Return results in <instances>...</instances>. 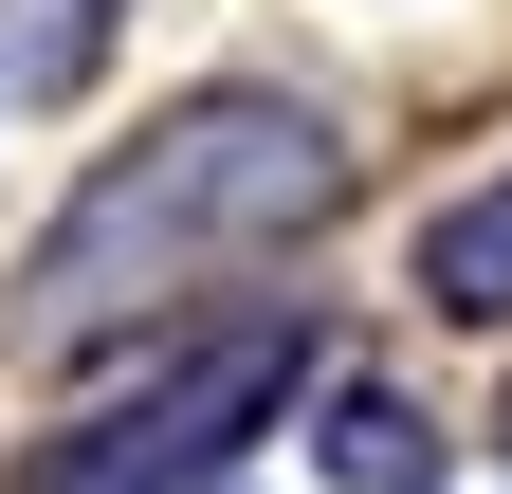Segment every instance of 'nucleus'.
<instances>
[{"label":"nucleus","mask_w":512,"mask_h":494,"mask_svg":"<svg viewBox=\"0 0 512 494\" xmlns=\"http://www.w3.org/2000/svg\"><path fill=\"white\" fill-rule=\"evenodd\" d=\"M330 476H348V494H403V476H421V421L384 403V385H348V403H330Z\"/></svg>","instance_id":"5"},{"label":"nucleus","mask_w":512,"mask_h":494,"mask_svg":"<svg viewBox=\"0 0 512 494\" xmlns=\"http://www.w3.org/2000/svg\"><path fill=\"white\" fill-rule=\"evenodd\" d=\"M110 55V0H0V92H74Z\"/></svg>","instance_id":"4"},{"label":"nucleus","mask_w":512,"mask_h":494,"mask_svg":"<svg viewBox=\"0 0 512 494\" xmlns=\"http://www.w3.org/2000/svg\"><path fill=\"white\" fill-rule=\"evenodd\" d=\"M421 293H439V312H512V165L476 183V202L421 220Z\"/></svg>","instance_id":"3"},{"label":"nucleus","mask_w":512,"mask_h":494,"mask_svg":"<svg viewBox=\"0 0 512 494\" xmlns=\"http://www.w3.org/2000/svg\"><path fill=\"white\" fill-rule=\"evenodd\" d=\"M275 403H293V330H202L183 366H147L92 440H55V458H37V494H183L220 440H256Z\"/></svg>","instance_id":"2"},{"label":"nucleus","mask_w":512,"mask_h":494,"mask_svg":"<svg viewBox=\"0 0 512 494\" xmlns=\"http://www.w3.org/2000/svg\"><path fill=\"white\" fill-rule=\"evenodd\" d=\"M330 202V147L293 129V110H183V129L128 165V183H92V220L55 238V330H92L110 293H128V257L147 275H183L202 238H275V220H311Z\"/></svg>","instance_id":"1"}]
</instances>
